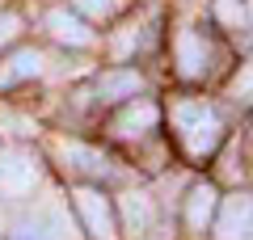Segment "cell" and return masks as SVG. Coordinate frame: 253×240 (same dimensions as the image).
I'll return each mask as SVG.
<instances>
[{
	"label": "cell",
	"instance_id": "cell-18",
	"mask_svg": "<svg viewBox=\"0 0 253 240\" xmlns=\"http://www.w3.org/2000/svg\"><path fill=\"white\" fill-rule=\"evenodd\" d=\"M81 4V13H89V17H106L110 9H114V0H76Z\"/></svg>",
	"mask_w": 253,
	"mask_h": 240
},
{
	"label": "cell",
	"instance_id": "cell-8",
	"mask_svg": "<svg viewBox=\"0 0 253 240\" xmlns=\"http://www.w3.org/2000/svg\"><path fill=\"white\" fill-rule=\"evenodd\" d=\"M139 93H144V80L131 68H110L97 76V97L101 101H126V97H139Z\"/></svg>",
	"mask_w": 253,
	"mask_h": 240
},
{
	"label": "cell",
	"instance_id": "cell-2",
	"mask_svg": "<svg viewBox=\"0 0 253 240\" xmlns=\"http://www.w3.org/2000/svg\"><path fill=\"white\" fill-rule=\"evenodd\" d=\"M72 202H76V215H81L84 232H89L93 240H118V211L110 206V198L101 194V190L81 186L72 194Z\"/></svg>",
	"mask_w": 253,
	"mask_h": 240
},
{
	"label": "cell",
	"instance_id": "cell-14",
	"mask_svg": "<svg viewBox=\"0 0 253 240\" xmlns=\"http://www.w3.org/2000/svg\"><path fill=\"white\" fill-rule=\"evenodd\" d=\"M228 97H232L236 106H253V59L232 76V84H228Z\"/></svg>",
	"mask_w": 253,
	"mask_h": 240
},
{
	"label": "cell",
	"instance_id": "cell-7",
	"mask_svg": "<svg viewBox=\"0 0 253 240\" xmlns=\"http://www.w3.org/2000/svg\"><path fill=\"white\" fill-rule=\"evenodd\" d=\"M13 240H68L63 215L55 211V206H42V211H34L30 219H21V223H17Z\"/></svg>",
	"mask_w": 253,
	"mask_h": 240
},
{
	"label": "cell",
	"instance_id": "cell-17",
	"mask_svg": "<svg viewBox=\"0 0 253 240\" xmlns=\"http://www.w3.org/2000/svg\"><path fill=\"white\" fill-rule=\"evenodd\" d=\"M17 30H21V17H17V13H4V17H0V46L13 42V38H17Z\"/></svg>",
	"mask_w": 253,
	"mask_h": 240
},
{
	"label": "cell",
	"instance_id": "cell-4",
	"mask_svg": "<svg viewBox=\"0 0 253 240\" xmlns=\"http://www.w3.org/2000/svg\"><path fill=\"white\" fill-rule=\"evenodd\" d=\"M38 186V164L34 156L26 152H9V156H0V194L9 198H21Z\"/></svg>",
	"mask_w": 253,
	"mask_h": 240
},
{
	"label": "cell",
	"instance_id": "cell-10",
	"mask_svg": "<svg viewBox=\"0 0 253 240\" xmlns=\"http://www.w3.org/2000/svg\"><path fill=\"white\" fill-rule=\"evenodd\" d=\"M156 118H161V110L152 106V101L144 97H131V106L123 110V114L114 118V135H123V139H131V135H144L156 126Z\"/></svg>",
	"mask_w": 253,
	"mask_h": 240
},
{
	"label": "cell",
	"instance_id": "cell-1",
	"mask_svg": "<svg viewBox=\"0 0 253 240\" xmlns=\"http://www.w3.org/2000/svg\"><path fill=\"white\" fill-rule=\"evenodd\" d=\"M173 131H177L181 148L194 160L211 156V152L219 148V139H224V122H219L215 106L203 101V97H186V101L173 106Z\"/></svg>",
	"mask_w": 253,
	"mask_h": 240
},
{
	"label": "cell",
	"instance_id": "cell-16",
	"mask_svg": "<svg viewBox=\"0 0 253 240\" xmlns=\"http://www.w3.org/2000/svg\"><path fill=\"white\" fill-rule=\"evenodd\" d=\"M219 17H224L228 26H241V21H245V9H241V0H219Z\"/></svg>",
	"mask_w": 253,
	"mask_h": 240
},
{
	"label": "cell",
	"instance_id": "cell-9",
	"mask_svg": "<svg viewBox=\"0 0 253 240\" xmlns=\"http://www.w3.org/2000/svg\"><path fill=\"white\" fill-rule=\"evenodd\" d=\"M34 76H42V55L34 46H17L9 59H0V89H9L17 80H34Z\"/></svg>",
	"mask_w": 253,
	"mask_h": 240
},
{
	"label": "cell",
	"instance_id": "cell-15",
	"mask_svg": "<svg viewBox=\"0 0 253 240\" xmlns=\"http://www.w3.org/2000/svg\"><path fill=\"white\" fill-rule=\"evenodd\" d=\"M139 42V34H135V26H123V34L114 38V42H110V51L118 55V59H126V55H131V46Z\"/></svg>",
	"mask_w": 253,
	"mask_h": 240
},
{
	"label": "cell",
	"instance_id": "cell-6",
	"mask_svg": "<svg viewBox=\"0 0 253 240\" xmlns=\"http://www.w3.org/2000/svg\"><path fill=\"white\" fill-rule=\"evenodd\" d=\"M46 30H51V38L63 42V46H76V51L93 46V30L84 26L76 13H68V9H51L46 13Z\"/></svg>",
	"mask_w": 253,
	"mask_h": 240
},
{
	"label": "cell",
	"instance_id": "cell-5",
	"mask_svg": "<svg viewBox=\"0 0 253 240\" xmlns=\"http://www.w3.org/2000/svg\"><path fill=\"white\" fill-rule=\"evenodd\" d=\"M211 46L203 42V34H194V30H181L177 34V72L186 80H199V76H207V68H211Z\"/></svg>",
	"mask_w": 253,
	"mask_h": 240
},
{
	"label": "cell",
	"instance_id": "cell-3",
	"mask_svg": "<svg viewBox=\"0 0 253 240\" xmlns=\"http://www.w3.org/2000/svg\"><path fill=\"white\" fill-rule=\"evenodd\" d=\"M215 240H253V198L232 194L215 206Z\"/></svg>",
	"mask_w": 253,
	"mask_h": 240
},
{
	"label": "cell",
	"instance_id": "cell-11",
	"mask_svg": "<svg viewBox=\"0 0 253 240\" xmlns=\"http://www.w3.org/2000/svg\"><path fill=\"white\" fill-rule=\"evenodd\" d=\"M59 156H63V169L84 173V177H110V160L101 152L84 148V143H59Z\"/></svg>",
	"mask_w": 253,
	"mask_h": 240
},
{
	"label": "cell",
	"instance_id": "cell-12",
	"mask_svg": "<svg viewBox=\"0 0 253 240\" xmlns=\"http://www.w3.org/2000/svg\"><path fill=\"white\" fill-rule=\"evenodd\" d=\"M123 219L126 228H131V236H148V232H156V206L148 194H139V190H131V194H123Z\"/></svg>",
	"mask_w": 253,
	"mask_h": 240
},
{
	"label": "cell",
	"instance_id": "cell-13",
	"mask_svg": "<svg viewBox=\"0 0 253 240\" xmlns=\"http://www.w3.org/2000/svg\"><path fill=\"white\" fill-rule=\"evenodd\" d=\"M215 206H219L215 186H207V181L190 186V194H186V223H190L194 232H203L211 219H215Z\"/></svg>",
	"mask_w": 253,
	"mask_h": 240
}]
</instances>
